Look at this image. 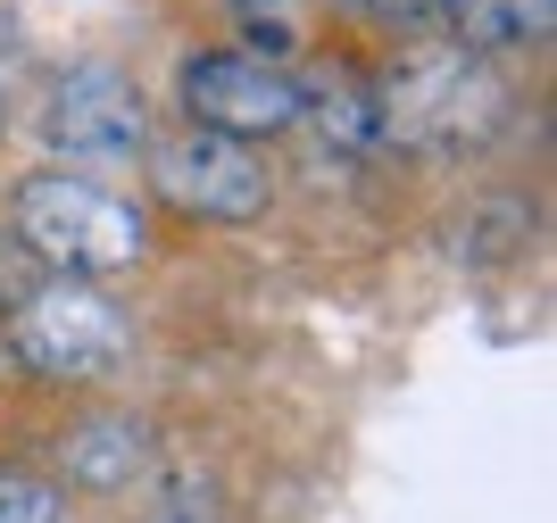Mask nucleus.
Returning <instances> with one entry per match:
<instances>
[{
  "mask_svg": "<svg viewBox=\"0 0 557 523\" xmlns=\"http://www.w3.org/2000/svg\"><path fill=\"white\" fill-rule=\"evenodd\" d=\"M141 424H125V415H92V424H75L67 440V474L75 482H92V490H116V482H134L141 474Z\"/></svg>",
  "mask_w": 557,
  "mask_h": 523,
  "instance_id": "obj_8",
  "label": "nucleus"
},
{
  "mask_svg": "<svg viewBox=\"0 0 557 523\" xmlns=\"http://www.w3.org/2000/svg\"><path fill=\"white\" fill-rule=\"evenodd\" d=\"M0 523H59V490L42 474H0Z\"/></svg>",
  "mask_w": 557,
  "mask_h": 523,
  "instance_id": "obj_9",
  "label": "nucleus"
},
{
  "mask_svg": "<svg viewBox=\"0 0 557 523\" xmlns=\"http://www.w3.org/2000/svg\"><path fill=\"white\" fill-rule=\"evenodd\" d=\"M9 349H17V365L42 374V383H100V374H116V358H125V316H116L92 283L50 274L42 291L17 299Z\"/></svg>",
  "mask_w": 557,
  "mask_h": 523,
  "instance_id": "obj_2",
  "label": "nucleus"
},
{
  "mask_svg": "<svg viewBox=\"0 0 557 523\" xmlns=\"http://www.w3.org/2000/svg\"><path fill=\"white\" fill-rule=\"evenodd\" d=\"M374 125L399 141H491L508 125V84L474 59V50H442V59H417L383 100H374Z\"/></svg>",
  "mask_w": 557,
  "mask_h": 523,
  "instance_id": "obj_3",
  "label": "nucleus"
},
{
  "mask_svg": "<svg viewBox=\"0 0 557 523\" xmlns=\"http://www.w3.org/2000/svg\"><path fill=\"white\" fill-rule=\"evenodd\" d=\"M184 116L225 141H267L308 116V91L275 59H258V50H191L184 59Z\"/></svg>",
  "mask_w": 557,
  "mask_h": 523,
  "instance_id": "obj_5",
  "label": "nucleus"
},
{
  "mask_svg": "<svg viewBox=\"0 0 557 523\" xmlns=\"http://www.w3.org/2000/svg\"><path fill=\"white\" fill-rule=\"evenodd\" d=\"M442 17L458 25V42L483 59V50H516L549 34V0H442Z\"/></svg>",
  "mask_w": 557,
  "mask_h": 523,
  "instance_id": "obj_7",
  "label": "nucleus"
},
{
  "mask_svg": "<svg viewBox=\"0 0 557 523\" xmlns=\"http://www.w3.org/2000/svg\"><path fill=\"white\" fill-rule=\"evenodd\" d=\"M42 134H50L59 159L116 166V159H134L141 141H150V116H141L134 75L109 67V59H92V67L59 75V91H50V109H42Z\"/></svg>",
  "mask_w": 557,
  "mask_h": 523,
  "instance_id": "obj_6",
  "label": "nucleus"
},
{
  "mask_svg": "<svg viewBox=\"0 0 557 523\" xmlns=\"http://www.w3.org/2000/svg\"><path fill=\"white\" fill-rule=\"evenodd\" d=\"M150 523H216V499H209V482H175V490H166V499H159V515H150Z\"/></svg>",
  "mask_w": 557,
  "mask_h": 523,
  "instance_id": "obj_10",
  "label": "nucleus"
},
{
  "mask_svg": "<svg viewBox=\"0 0 557 523\" xmlns=\"http://www.w3.org/2000/svg\"><path fill=\"white\" fill-rule=\"evenodd\" d=\"M374 17H424V9H442V0H367Z\"/></svg>",
  "mask_w": 557,
  "mask_h": 523,
  "instance_id": "obj_11",
  "label": "nucleus"
},
{
  "mask_svg": "<svg viewBox=\"0 0 557 523\" xmlns=\"http://www.w3.org/2000/svg\"><path fill=\"white\" fill-rule=\"evenodd\" d=\"M141 159H150V191L166 208H184L200 225H250L258 208H267V159H258L250 141H225V134H200V125H175V134L141 141Z\"/></svg>",
  "mask_w": 557,
  "mask_h": 523,
  "instance_id": "obj_4",
  "label": "nucleus"
},
{
  "mask_svg": "<svg viewBox=\"0 0 557 523\" xmlns=\"http://www.w3.org/2000/svg\"><path fill=\"white\" fill-rule=\"evenodd\" d=\"M17 241L50 274L100 283V274H125L150 258V216H141V200H125V191H109L92 175H25L17 183Z\"/></svg>",
  "mask_w": 557,
  "mask_h": 523,
  "instance_id": "obj_1",
  "label": "nucleus"
}]
</instances>
